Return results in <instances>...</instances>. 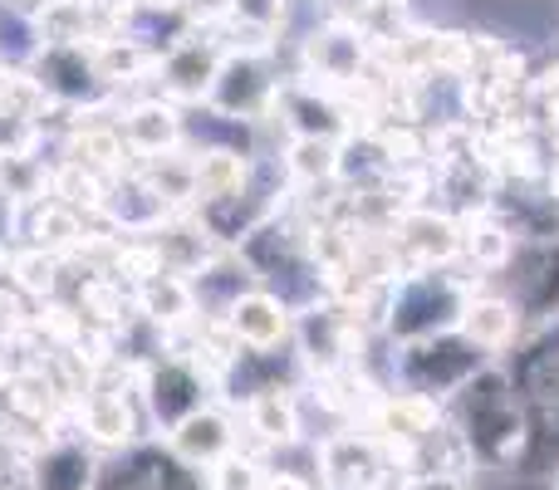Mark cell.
I'll return each mask as SVG.
<instances>
[{
	"mask_svg": "<svg viewBox=\"0 0 559 490\" xmlns=\"http://www.w3.org/2000/svg\"><path fill=\"white\" fill-rule=\"evenodd\" d=\"M447 422L472 446L476 466L521 471L531 462V422H525V403L515 397L506 363H486L476 378H466L447 397Z\"/></svg>",
	"mask_w": 559,
	"mask_h": 490,
	"instance_id": "obj_1",
	"label": "cell"
},
{
	"mask_svg": "<svg viewBox=\"0 0 559 490\" xmlns=\"http://www.w3.org/2000/svg\"><path fill=\"white\" fill-rule=\"evenodd\" d=\"M476 289H481V279H466L456 270H413V275H397L383 334L393 338V348L432 338V334H452L462 324V309Z\"/></svg>",
	"mask_w": 559,
	"mask_h": 490,
	"instance_id": "obj_2",
	"label": "cell"
},
{
	"mask_svg": "<svg viewBox=\"0 0 559 490\" xmlns=\"http://www.w3.org/2000/svg\"><path fill=\"white\" fill-rule=\"evenodd\" d=\"M486 363H496V358H486L481 348H476L472 338H462L456 328L452 334L417 338V344L393 348V393H417V397H432V403L447 407V397H452L466 378L481 373Z\"/></svg>",
	"mask_w": 559,
	"mask_h": 490,
	"instance_id": "obj_3",
	"label": "cell"
},
{
	"mask_svg": "<svg viewBox=\"0 0 559 490\" xmlns=\"http://www.w3.org/2000/svg\"><path fill=\"white\" fill-rule=\"evenodd\" d=\"M388 250L397 270H452L462 260V216L437 212V206H407L388 226Z\"/></svg>",
	"mask_w": 559,
	"mask_h": 490,
	"instance_id": "obj_4",
	"label": "cell"
},
{
	"mask_svg": "<svg viewBox=\"0 0 559 490\" xmlns=\"http://www.w3.org/2000/svg\"><path fill=\"white\" fill-rule=\"evenodd\" d=\"M501 295L515 304L525 328L559 319V241H521L501 270Z\"/></svg>",
	"mask_w": 559,
	"mask_h": 490,
	"instance_id": "obj_5",
	"label": "cell"
},
{
	"mask_svg": "<svg viewBox=\"0 0 559 490\" xmlns=\"http://www.w3.org/2000/svg\"><path fill=\"white\" fill-rule=\"evenodd\" d=\"M388 452L373 432H334L319 442V476L324 490H383Z\"/></svg>",
	"mask_w": 559,
	"mask_h": 490,
	"instance_id": "obj_6",
	"label": "cell"
},
{
	"mask_svg": "<svg viewBox=\"0 0 559 490\" xmlns=\"http://www.w3.org/2000/svg\"><path fill=\"white\" fill-rule=\"evenodd\" d=\"M275 88L280 84L265 74L261 55H231V59H222V74H216L206 104H212L216 118L251 123V118H261L265 108H275Z\"/></svg>",
	"mask_w": 559,
	"mask_h": 490,
	"instance_id": "obj_7",
	"label": "cell"
},
{
	"mask_svg": "<svg viewBox=\"0 0 559 490\" xmlns=\"http://www.w3.org/2000/svg\"><path fill=\"white\" fill-rule=\"evenodd\" d=\"M275 108H280V123L289 128V138H324V143L354 138V118H348L344 104L319 84L289 79V84L275 88Z\"/></svg>",
	"mask_w": 559,
	"mask_h": 490,
	"instance_id": "obj_8",
	"label": "cell"
},
{
	"mask_svg": "<svg viewBox=\"0 0 559 490\" xmlns=\"http://www.w3.org/2000/svg\"><path fill=\"white\" fill-rule=\"evenodd\" d=\"M222 324H226V334L236 338V348L271 354V348H280V338L295 334V309H289L275 289L255 285V289H246V295L236 299L231 314H226Z\"/></svg>",
	"mask_w": 559,
	"mask_h": 490,
	"instance_id": "obj_9",
	"label": "cell"
},
{
	"mask_svg": "<svg viewBox=\"0 0 559 490\" xmlns=\"http://www.w3.org/2000/svg\"><path fill=\"white\" fill-rule=\"evenodd\" d=\"M364 29L354 25H324L305 39V64L309 74L305 79H319V84H334V88H354L364 84V69H368V55L373 49L364 45Z\"/></svg>",
	"mask_w": 559,
	"mask_h": 490,
	"instance_id": "obj_10",
	"label": "cell"
},
{
	"mask_svg": "<svg viewBox=\"0 0 559 490\" xmlns=\"http://www.w3.org/2000/svg\"><path fill=\"white\" fill-rule=\"evenodd\" d=\"M143 387H147V407H153V417L167 432L206 407V378H202V368L187 363V358H163V363H153Z\"/></svg>",
	"mask_w": 559,
	"mask_h": 490,
	"instance_id": "obj_11",
	"label": "cell"
},
{
	"mask_svg": "<svg viewBox=\"0 0 559 490\" xmlns=\"http://www.w3.org/2000/svg\"><path fill=\"white\" fill-rule=\"evenodd\" d=\"M456 334H462V338H472V344L481 348L486 358H496V363H501V358L511 354L515 344H521L525 324H521V314H515V304L501 295V289L481 285L472 299H466V309H462V324H456Z\"/></svg>",
	"mask_w": 559,
	"mask_h": 490,
	"instance_id": "obj_12",
	"label": "cell"
},
{
	"mask_svg": "<svg viewBox=\"0 0 559 490\" xmlns=\"http://www.w3.org/2000/svg\"><path fill=\"white\" fill-rule=\"evenodd\" d=\"M167 452H173L177 462H187L192 471H197V466H206V471H212L216 462H226V456L236 452L231 417H226L222 407L206 403L202 413H192L187 422H177L173 432H167Z\"/></svg>",
	"mask_w": 559,
	"mask_h": 490,
	"instance_id": "obj_13",
	"label": "cell"
},
{
	"mask_svg": "<svg viewBox=\"0 0 559 490\" xmlns=\"http://www.w3.org/2000/svg\"><path fill=\"white\" fill-rule=\"evenodd\" d=\"M515 231L501 222L496 212H472V216H462V260L476 270V279H496L506 265H511V255H515Z\"/></svg>",
	"mask_w": 559,
	"mask_h": 490,
	"instance_id": "obj_14",
	"label": "cell"
},
{
	"mask_svg": "<svg viewBox=\"0 0 559 490\" xmlns=\"http://www.w3.org/2000/svg\"><path fill=\"white\" fill-rule=\"evenodd\" d=\"M39 84L59 98H88L98 88V69L94 59L84 55V45H49L35 64Z\"/></svg>",
	"mask_w": 559,
	"mask_h": 490,
	"instance_id": "obj_15",
	"label": "cell"
},
{
	"mask_svg": "<svg viewBox=\"0 0 559 490\" xmlns=\"http://www.w3.org/2000/svg\"><path fill=\"white\" fill-rule=\"evenodd\" d=\"M246 422H251V432L261 437L265 446H289L299 437V403L280 383L255 387V393L246 397Z\"/></svg>",
	"mask_w": 559,
	"mask_h": 490,
	"instance_id": "obj_16",
	"label": "cell"
},
{
	"mask_svg": "<svg viewBox=\"0 0 559 490\" xmlns=\"http://www.w3.org/2000/svg\"><path fill=\"white\" fill-rule=\"evenodd\" d=\"M167 88L182 98H206L216 84V74H222V55H216L212 45H202V39H182L177 49H167Z\"/></svg>",
	"mask_w": 559,
	"mask_h": 490,
	"instance_id": "obj_17",
	"label": "cell"
},
{
	"mask_svg": "<svg viewBox=\"0 0 559 490\" xmlns=\"http://www.w3.org/2000/svg\"><path fill=\"white\" fill-rule=\"evenodd\" d=\"M98 466L94 456L84 452V446H49L45 456L35 462V471H29V481H35V490H94L98 481Z\"/></svg>",
	"mask_w": 559,
	"mask_h": 490,
	"instance_id": "obj_18",
	"label": "cell"
},
{
	"mask_svg": "<svg viewBox=\"0 0 559 490\" xmlns=\"http://www.w3.org/2000/svg\"><path fill=\"white\" fill-rule=\"evenodd\" d=\"M128 143L147 157L173 153V147L182 143V118H177V108L173 104H138L133 113H128Z\"/></svg>",
	"mask_w": 559,
	"mask_h": 490,
	"instance_id": "obj_19",
	"label": "cell"
},
{
	"mask_svg": "<svg viewBox=\"0 0 559 490\" xmlns=\"http://www.w3.org/2000/svg\"><path fill=\"white\" fill-rule=\"evenodd\" d=\"M280 163L299 187L338 182V143H324V138H289V153Z\"/></svg>",
	"mask_w": 559,
	"mask_h": 490,
	"instance_id": "obj_20",
	"label": "cell"
},
{
	"mask_svg": "<svg viewBox=\"0 0 559 490\" xmlns=\"http://www.w3.org/2000/svg\"><path fill=\"white\" fill-rule=\"evenodd\" d=\"M143 309H147V319H157V324H177V319L197 314L187 279H182V275H167V270H157V275L147 279V289H143Z\"/></svg>",
	"mask_w": 559,
	"mask_h": 490,
	"instance_id": "obj_21",
	"label": "cell"
},
{
	"mask_svg": "<svg viewBox=\"0 0 559 490\" xmlns=\"http://www.w3.org/2000/svg\"><path fill=\"white\" fill-rule=\"evenodd\" d=\"M84 427L98 437V442H108V446H128V442H133V413H128V403H123V397H114V393L88 397Z\"/></svg>",
	"mask_w": 559,
	"mask_h": 490,
	"instance_id": "obj_22",
	"label": "cell"
},
{
	"mask_svg": "<svg viewBox=\"0 0 559 490\" xmlns=\"http://www.w3.org/2000/svg\"><path fill=\"white\" fill-rule=\"evenodd\" d=\"M206 486L212 490H265V471H261V462L231 452L226 462H216L212 471H206Z\"/></svg>",
	"mask_w": 559,
	"mask_h": 490,
	"instance_id": "obj_23",
	"label": "cell"
},
{
	"mask_svg": "<svg viewBox=\"0 0 559 490\" xmlns=\"http://www.w3.org/2000/svg\"><path fill=\"white\" fill-rule=\"evenodd\" d=\"M231 15H236V25L271 39V29L280 25V15H285V0H231Z\"/></svg>",
	"mask_w": 559,
	"mask_h": 490,
	"instance_id": "obj_24",
	"label": "cell"
},
{
	"mask_svg": "<svg viewBox=\"0 0 559 490\" xmlns=\"http://www.w3.org/2000/svg\"><path fill=\"white\" fill-rule=\"evenodd\" d=\"M403 490H472L466 476H403Z\"/></svg>",
	"mask_w": 559,
	"mask_h": 490,
	"instance_id": "obj_25",
	"label": "cell"
},
{
	"mask_svg": "<svg viewBox=\"0 0 559 490\" xmlns=\"http://www.w3.org/2000/svg\"><path fill=\"white\" fill-rule=\"evenodd\" d=\"M265 490H314L305 481V476H289V471H275V476H265Z\"/></svg>",
	"mask_w": 559,
	"mask_h": 490,
	"instance_id": "obj_26",
	"label": "cell"
},
{
	"mask_svg": "<svg viewBox=\"0 0 559 490\" xmlns=\"http://www.w3.org/2000/svg\"><path fill=\"white\" fill-rule=\"evenodd\" d=\"M413 0H373V10H407Z\"/></svg>",
	"mask_w": 559,
	"mask_h": 490,
	"instance_id": "obj_27",
	"label": "cell"
},
{
	"mask_svg": "<svg viewBox=\"0 0 559 490\" xmlns=\"http://www.w3.org/2000/svg\"><path fill=\"white\" fill-rule=\"evenodd\" d=\"M550 490H559V466H555V481H550Z\"/></svg>",
	"mask_w": 559,
	"mask_h": 490,
	"instance_id": "obj_28",
	"label": "cell"
},
{
	"mask_svg": "<svg viewBox=\"0 0 559 490\" xmlns=\"http://www.w3.org/2000/svg\"><path fill=\"white\" fill-rule=\"evenodd\" d=\"M45 5H59V0H45Z\"/></svg>",
	"mask_w": 559,
	"mask_h": 490,
	"instance_id": "obj_29",
	"label": "cell"
}]
</instances>
